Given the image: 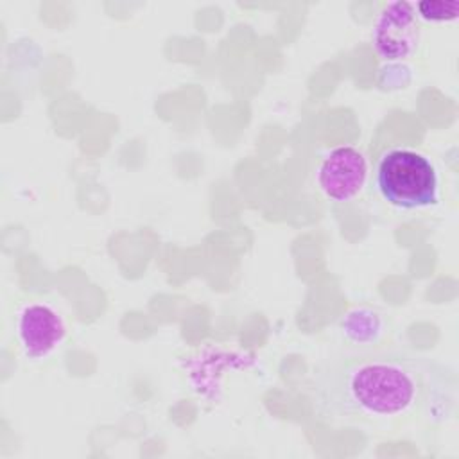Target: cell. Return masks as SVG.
Here are the masks:
<instances>
[{
    "instance_id": "obj_1",
    "label": "cell",
    "mask_w": 459,
    "mask_h": 459,
    "mask_svg": "<svg viewBox=\"0 0 459 459\" xmlns=\"http://www.w3.org/2000/svg\"><path fill=\"white\" fill-rule=\"evenodd\" d=\"M457 375L405 350L335 355L314 369V418L325 423L441 425L457 411Z\"/></svg>"
},
{
    "instance_id": "obj_2",
    "label": "cell",
    "mask_w": 459,
    "mask_h": 459,
    "mask_svg": "<svg viewBox=\"0 0 459 459\" xmlns=\"http://www.w3.org/2000/svg\"><path fill=\"white\" fill-rule=\"evenodd\" d=\"M375 185L384 201L400 210L430 208L439 201V179L432 161L412 149L384 151L375 165Z\"/></svg>"
},
{
    "instance_id": "obj_3",
    "label": "cell",
    "mask_w": 459,
    "mask_h": 459,
    "mask_svg": "<svg viewBox=\"0 0 459 459\" xmlns=\"http://www.w3.org/2000/svg\"><path fill=\"white\" fill-rule=\"evenodd\" d=\"M421 27L411 2H389L375 18L371 45L380 59L394 63L412 57L420 45Z\"/></svg>"
},
{
    "instance_id": "obj_4",
    "label": "cell",
    "mask_w": 459,
    "mask_h": 459,
    "mask_svg": "<svg viewBox=\"0 0 459 459\" xmlns=\"http://www.w3.org/2000/svg\"><path fill=\"white\" fill-rule=\"evenodd\" d=\"M368 160L353 145L330 149L317 165V186L332 203H350L357 199L368 183Z\"/></svg>"
},
{
    "instance_id": "obj_5",
    "label": "cell",
    "mask_w": 459,
    "mask_h": 459,
    "mask_svg": "<svg viewBox=\"0 0 459 459\" xmlns=\"http://www.w3.org/2000/svg\"><path fill=\"white\" fill-rule=\"evenodd\" d=\"M66 335L61 314L48 303H27L16 317V337L27 359L43 360L50 357Z\"/></svg>"
},
{
    "instance_id": "obj_6",
    "label": "cell",
    "mask_w": 459,
    "mask_h": 459,
    "mask_svg": "<svg viewBox=\"0 0 459 459\" xmlns=\"http://www.w3.org/2000/svg\"><path fill=\"white\" fill-rule=\"evenodd\" d=\"M339 333L342 341L353 348H369L387 335V319L380 310L359 305L341 317Z\"/></svg>"
},
{
    "instance_id": "obj_7",
    "label": "cell",
    "mask_w": 459,
    "mask_h": 459,
    "mask_svg": "<svg viewBox=\"0 0 459 459\" xmlns=\"http://www.w3.org/2000/svg\"><path fill=\"white\" fill-rule=\"evenodd\" d=\"M416 16H420L425 22L441 23V22H452L459 16V2L457 0H421L414 5Z\"/></svg>"
}]
</instances>
